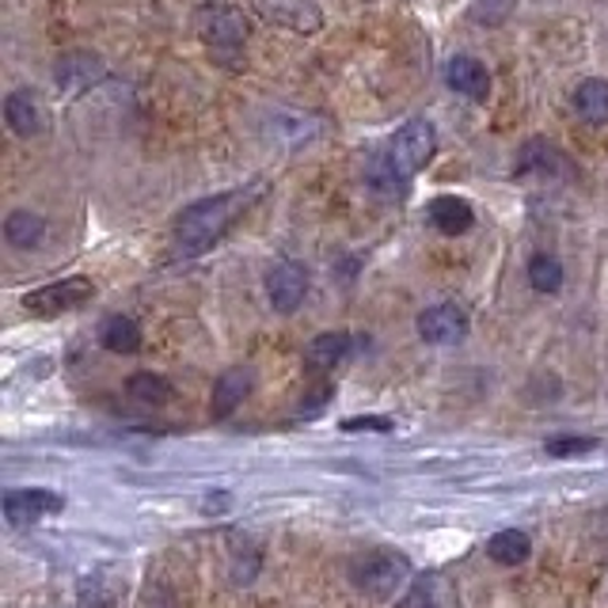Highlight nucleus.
<instances>
[{
	"label": "nucleus",
	"instance_id": "nucleus-1",
	"mask_svg": "<svg viewBox=\"0 0 608 608\" xmlns=\"http://www.w3.org/2000/svg\"><path fill=\"white\" fill-rule=\"evenodd\" d=\"M247 205V199L240 191L232 194H217V199H202L194 202L191 210H183V217L175 221V255L191 259L202 255L213 240H221V232L232 225L240 210Z\"/></svg>",
	"mask_w": 608,
	"mask_h": 608
},
{
	"label": "nucleus",
	"instance_id": "nucleus-2",
	"mask_svg": "<svg viewBox=\"0 0 608 608\" xmlns=\"http://www.w3.org/2000/svg\"><path fill=\"white\" fill-rule=\"evenodd\" d=\"M434 149H437V133L430 122H423V119L407 122V126L396 130L388 149H384L381 156H373L369 179L373 183L396 186V179H411L415 172H423V168L434 160Z\"/></svg>",
	"mask_w": 608,
	"mask_h": 608
},
{
	"label": "nucleus",
	"instance_id": "nucleus-3",
	"mask_svg": "<svg viewBox=\"0 0 608 608\" xmlns=\"http://www.w3.org/2000/svg\"><path fill=\"white\" fill-rule=\"evenodd\" d=\"M194 27H199V39L210 47L213 58L229 69L244 65V42H247V23L236 8L229 4H205L199 16H194Z\"/></svg>",
	"mask_w": 608,
	"mask_h": 608
},
{
	"label": "nucleus",
	"instance_id": "nucleus-4",
	"mask_svg": "<svg viewBox=\"0 0 608 608\" xmlns=\"http://www.w3.org/2000/svg\"><path fill=\"white\" fill-rule=\"evenodd\" d=\"M351 578L362 594L377 597V601H392V597L411 586V559L388 548L365 551V556L351 563Z\"/></svg>",
	"mask_w": 608,
	"mask_h": 608
},
{
	"label": "nucleus",
	"instance_id": "nucleus-5",
	"mask_svg": "<svg viewBox=\"0 0 608 608\" xmlns=\"http://www.w3.org/2000/svg\"><path fill=\"white\" fill-rule=\"evenodd\" d=\"M95 285L88 278H61V282H50L42 290H31L23 297V308L34 312V316H61V312H73L80 308L84 301H92Z\"/></svg>",
	"mask_w": 608,
	"mask_h": 608
},
{
	"label": "nucleus",
	"instance_id": "nucleus-6",
	"mask_svg": "<svg viewBox=\"0 0 608 608\" xmlns=\"http://www.w3.org/2000/svg\"><path fill=\"white\" fill-rule=\"evenodd\" d=\"M61 495H53L47 487H27V490H8L4 495V517L8 525H31L42 517L61 514Z\"/></svg>",
	"mask_w": 608,
	"mask_h": 608
},
{
	"label": "nucleus",
	"instance_id": "nucleus-7",
	"mask_svg": "<svg viewBox=\"0 0 608 608\" xmlns=\"http://www.w3.org/2000/svg\"><path fill=\"white\" fill-rule=\"evenodd\" d=\"M464 331H468V316H464V308H456V304H434V308H426L423 316H418V335L434 346L460 343Z\"/></svg>",
	"mask_w": 608,
	"mask_h": 608
},
{
	"label": "nucleus",
	"instance_id": "nucleus-8",
	"mask_svg": "<svg viewBox=\"0 0 608 608\" xmlns=\"http://www.w3.org/2000/svg\"><path fill=\"white\" fill-rule=\"evenodd\" d=\"M304 293H308V278H304V271L297 263H282L266 274V297H271L274 312H285V316L297 312Z\"/></svg>",
	"mask_w": 608,
	"mask_h": 608
},
{
	"label": "nucleus",
	"instance_id": "nucleus-9",
	"mask_svg": "<svg viewBox=\"0 0 608 608\" xmlns=\"http://www.w3.org/2000/svg\"><path fill=\"white\" fill-rule=\"evenodd\" d=\"M255 8L271 23L293 27V31H316L320 27L316 0H255Z\"/></svg>",
	"mask_w": 608,
	"mask_h": 608
},
{
	"label": "nucleus",
	"instance_id": "nucleus-10",
	"mask_svg": "<svg viewBox=\"0 0 608 608\" xmlns=\"http://www.w3.org/2000/svg\"><path fill=\"white\" fill-rule=\"evenodd\" d=\"M252 392V369H244V365H236V369H225L213 384V418H229L232 411L244 404V396Z\"/></svg>",
	"mask_w": 608,
	"mask_h": 608
},
{
	"label": "nucleus",
	"instance_id": "nucleus-11",
	"mask_svg": "<svg viewBox=\"0 0 608 608\" xmlns=\"http://www.w3.org/2000/svg\"><path fill=\"white\" fill-rule=\"evenodd\" d=\"M354 351V338L346 335V331H327V335H316L308 343V351H304V362H308V369H335V365H343L346 357Z\"/></svg>",
	"mask_w": 608,
	"mask_h": 608
},
{
	"label": "nucleus",
	"instance_id": "nucleus-12",
	"mask_svg": "<svg viewBox=\"0 0 608 608\" xmlns=\"http://www.w3.org/2000/svg\"><path fill=\"white\" fill-rule=\"evenodd\" d=\"M4 119L12 133H20V138H34V133L47 130V114H42V103L34 100L31 92H12L4 100Z\"/></svg>",
	"mask_w": 608,
	"mask_h": 608
},
{
	"label": "nucleus",
	"instance_id": "nucleus-13",
	"mask_svg": "<svg viewBox=\"0 0 608 608\" xmlns=\"http://www.w3.org/2000/svg\"><path fill=\"white\" fill-rule=\"evenodd\" d=\"M426 217H430V225L437 232H445V236H460V232H468L476 225V213H472V205L464 199H453V194H442V199L430 202V210H426Z\"/></svg>",
	"mask_w": 608,
	"mask_h": 608
},
{
	"label": "nucleus",
	"instance_id": "nucleus-14",
	"mask_svg": "<svg viewBox=\"0 0 608 608\" xmlns=\"http://www.w3.org/2000/svg\"><path fill=\"white\" fill-rule=\"evenodd\" d=\"M445 77H449V84H453L460 95H468V100H487L490 77H487V69H483L476 58H468V53L453 58V61H449V69H445Z\"/></svg>",
	"mask_w": 608,
	"mask_h": 608
},
{
	"label": "nucleus",
	"instance_id": "nucleus-15",
	"mask_svg": "<svg viewBox=\"0 0 608 608\" xmlns=\"http://www.w3.org/2000/svg\"><path fill=\"white\" fill-rule=\"evenodd\" d=\"M517 172L521 175H551V172H570V164L559 149H551L548 141L536 138L521 149V156H517Z\"/></svg>",
	"mask_w": 608,
	"mask_h": 608
},
{
	"label": "nucleus",
	"instance_id": "nucleus-16",
	"mask_svg": "<svg viewBox=\"0 0 608 608\" xmlns=\"http://www.w3.org/2000/svg\"><path fill=\"white\" fill-rule=\"evenodd\" d=\"M42 236H47V221L39 217V213L31 210H16L8 213L4 221V240L12 247H20V252H31V247L42 244Z\"/></svg>",
	"mask_w": 608,
	"mask_h": 608
},
{
	"label": "nucleus",
	"instance_id": "nucleus-17",
	"mask_svg": "<svg viewBox=\"0 0 608 608\" xmlns=\"http://www.w3.org/2000/svg\"><path fill=\"white\" fill-rule=\"evenodd\" d=\"M529 551H533V540H529V533H521V529H503L487 540V556L495 563H503V567H517V563H525L529 559Z\"/></svg>",
	"mask_w": 608,
	"mask_h": 608
},
{
	"label": "nucleus",
	"instance_id": "nucleus-18",
	"mask_svg": "<svg viewBox=\"0 0 608 608\" xmlns=\"http://www.w3.org/2000/svg\"><path fill=\"white\" fill-rule=\"evenodd\" d=\"M100 343L111 354H138L141 351V327L126 316H111L100 331Z\"/></svg>",
	"mask_w": 608,
	"mask_h": 608
},
{
	"label": "nucleus",
	"instance_id": "nucleus-19",
	"mask_svg": "<svg viewBox=\"0 0 608 608\" xmlns=\"http://www.w3.org/2000/svg\"><path fill=\"white\" fill-rule=\"evenodd\" d=\"M575 107L586 122L605 126L608 122V80H586V84L575 92Z\"/></svg>",
	"mask_w": 608,
	"mask_h": 608
},
{
	"label": "nucleus",
	"instance_id": "nucleus-20",
	"mask_svg": "<svg viewBox=\"0 0 608 608\" xmlns=\"http://www.w3.org/2000/svg\"><path fill=\"white\" fill-rule=\"evenodd\" d=\"M130 396L133 399H141V404H152V407H160V404H168L172 399V384H168L164 377H156V373H138V377H130Z\"/></svg>",
	"mask_w": 608,
	"mask_h": 608
},
{
	"label": "nucleus",
	"instance_id": "nucleus-21",
	"mask_svg": "<svg viewBox=\"0 0 608 608\" xmlns=\"http://www.w3.org/2000/svg\"><path fill=\"white\" fill-rule=\"evenodd\" d=\"M529 285L536 293H559L563 285V266L556 255H536L529 263Z\"/></svg>",
	"mask_w": 608,
	"mask_h": 608
},
{
	"label": "nucleus",
	"instance_id": "nucleus-22",
	"mask_svg": "<svg viewBox=\"0 0 608 608\" xmlns=\"http://www.w3.org/2000/svg\"><path fill=\"white\" fill-rule=\"evenodd\" d=\"M544 449H548V456H582V453H594L597 442H594V437H575V434H570V437H551Z\"/></svg>",
	"mask_w": 608,
	"mask_h": 608
},
{
	"label": "nucleus",
	"instance_id": "nucleus-23",
	"mask_svg": "<svg viewBox=\"0 0 608 608\" xmlns=\"http://www.w3.org/2000/svg\"><path fill=\"white\" fill-rule=\"evenodd\" d=\"M343 430H377V434H388L392 430V418H346Z\"/></svg>",
	"mask_w": 608,
	"mask_h": 608
}]
</instances>
